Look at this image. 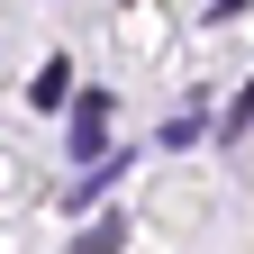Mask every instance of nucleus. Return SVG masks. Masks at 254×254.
<instances>
[{
  "label": "nucleus",
  "mask_w": 254,
  "mask_h": 254,
  "mask_svg": "<svg viewBox=\"0 0 254 254\" xmlns=\"http://www.w3.org/2000/svg\"><path fill=\"white\" fill-rule=\"evenodd\" d=\"M64 91H73V73H64V64H37V82H27V100H37V109H64Z\"/></svg>",
  "instance_id": "2"
},
{
  "label": "nucleus",
  "mask_w": 254,
  "mask_h": 254,
  "mask_svg": "<svg viewBox=\"0 0 254 254\" xmlns=\"http://www.w3.org/2000/svg\"><path fill=\"white\" fill-rule=\"evenodd\" d=\"M82 254H118V218H100V227L82 236Z\"/></svg>",
  "instance_id": "3"
},
{
  "label": "nucleus",
  "mask_w": 254,
  "mask_h": 254,
  "mask_svg": "<svg viewBox=\"0 0 254 254\" xmlns=\"http://www.w3.org/2000/svg\"><path fill=\"white\" fill-rule=\"evenodd\" d=\"M100 136H109V91H82L73 100V154H100Z\"/></svg>",
  "instance_id": "1"
},
{
  "label": "nucleus",
  "mask_w": 254,
  "mask_h": 254,
  "mask_svg": "<svg viewBox=\"0 0 254 254\" xmlns=\"http://www.w3.org/2000/svg\"><path fill=\"white\" fill-rule=\"evenodd\" d=\"M236 9H245V0H218V18H236Z\"/></svg>",
  "instance_id": "4"
}]
</instances>
